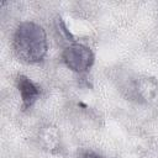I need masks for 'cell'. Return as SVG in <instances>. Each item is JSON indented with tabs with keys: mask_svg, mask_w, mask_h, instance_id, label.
I'll return each instance as SVG.
<instances>
[{
	"mask_svg": "<svg viewBox=\"0 0 158 158\" xmlns=\"http://www.w3.org/2000/svg\"><path fill=\"white\" fill-rule=\"evenodd\" d=\"M14 52L16 57L27 64L41 62L47 53V37L42 26L25 21L21 22L14 33Z\"/></svg>",
	"mask_w": 158,
	"mask_h": 158,
	"instance_id": "cell-1",
	"label": "cell"
},
{
	"mask_svg": "<svg viewBox=\"0 0 158 158\" xmlns=\"http://www.w3.org/2000/svg\"><path fill=\"white\" fill-rule=\"evenodd\" d=\"M64 64L75 73H85L94 63L91 49L81 43H72L64 48L62 53Z\"/></svg>",
	"mask_w": 158,
	"mask_h": 158,
	"instance_id": "cell-2",
	"label": "cell"
},
{
	"mask_svg": "<svg viewBox=\"0 0 158 158\" xmlns=\"http://www.w3.org/2000/svg\"><path fill=\"white\" fill-rule=\"evenodd\" d=\"M16 86L21 96L23 109H30L40 98V89L37 85L26 75H17L16 77Z\"/></svg>",
	"mask_w": 158,
	"mask_h": 158,
	"instance_id": "cell-3",
	"label": "cell"
},
{
	"mask_svg": "<svg viewBox=\"0 0 158 158\" xmlns=\"http://www.w3.org/2000/svg\"><path fill=\"white\" fill-rule=\"evenodd\" d=\"M79 158H105V157H102V156H100V154H98V153H95V152L86 151V152L81 153Z\"/></svg>",
	"mask_w": 158,
	"mask_h": 158,
	"instance_id": "cell-4",
	"label": "cell"
}]
</instances>
